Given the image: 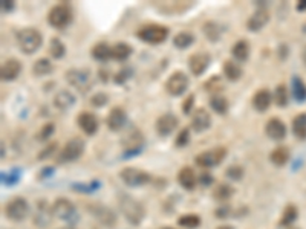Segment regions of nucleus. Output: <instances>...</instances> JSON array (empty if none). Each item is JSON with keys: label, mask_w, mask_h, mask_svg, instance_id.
<instances>
[{"label": "nucleus", "mask_w": 306, "mask_h": 229, "mask_svg": "<svg viewBox=\"0 0 306 229\" xmlns=\"http://www.w3.org/2000/svg\"><path fill=\"white\" fill-rule=\"evenodd\" d=\"M118 205H120V210H121L123 215L126 217V220H127L130 225L138 226L144 220V215H145L144 206L136 199H133L132 196L121 194Z\"/></svg>", "instance_id": "nucleus-1"}, {"label": "nucleus", "mask_w": 306, "mask_h": 229, "mask_svg": "<svg viewBox=\"0 0 306 229\" xmlns=\"http://www.w3.org/2000/svg\"><path fill=\"white\" fill-rule=\"evenodd\" d=\"M17 43L23 54L29 55L40 49L41 43H43V37H41L40 31H37L36 28H23L17 34Z\"/></svg>", "instance_id": "nucleus-2"}, {"label": "nucleus", "mask_w": 306, "mask_h": 229, "mask_svg": "<svg viewBox=\"0 0 306 229\" xmlns=\"http://www.w3.org/2000/svg\"><path fill=\"white\" fill-rule=\"evenodd\" d=\"M136 37L149 45H161L168 37V28L162 25H145L136 31Z\"/></svg>", "instance_id": "nucleus-3"}, {"label": "nucleus", "mask_w": 306, "mask_h": 229, "mask_svg": "<svg viewBox=\"0 0 306 229\" xmlns=\"http://www.w3.org/2000/svg\"><path fill=\"white\" fill-rule=\"evenodd\" d=\"M52 214L58 220H63L69 225H75L78 220V213L75 210V206H73L71 200L65 199V197H60V199L54 202V205H52Z\"/></svg>", "instance_id": "nucleus-4"}, {"label": "nucleus", "mask_w": 306, "mask_h": 229, "mask_svg": "<svg viewBox=\"0 0 306 229\" xmlns=\"http://www.w3.org/2000/svg\"><path fill=\"white\" fill-rule=\"evenodd\" d=\"M72 8L68 3H58L54 8H51L48 14V22L52 28L63 29L72 22Z\"/></svg>", "instance_id": "nucleus-5"}, {"label": "nucleus", "mask_w": 306, "mask_h": 229, "mask_svg": "<svg viewBox=\"0 0 306 229\" xmlns=\"http://www.w3.org/2000/svg\"><path fill=\"white\" fill-rule=\"evenodd\" d=\"M66 81L78 92L86 93L92 87V74L88 69H69L65 74Z\"/></svg>", "instance_id": "nucleus-6"}, {"label": "nucleus", "mask_w": 306, "mask_h": 229, "mask_svg": "<svg viewBox=\"0 0 306 229\" xmlns=\"http://www.w3.org/2000/svg\"><path fill=\"white\" fill-rule=\"evenodd\" d=\"M31 208L26 199L23 197H14L5 205V215L11 222H23L25 218L29 215Z\"/></svg>", "instance_id": "nucleus-7"}, {"label": "nucleus", "mask_w": 306, "mask_h": 229, "mask_svg": "<svg viewBox=\"0 0 306 229\" xmlns=\"http://www.w3.org/2000/svg\"><path fill=\"white\" fill-rule=\"evenodd\" d=\"M84 147L86 144L81 138H72L71 141L66 142L65 147L61 148L60 154H58V162L60 164H66V162H73L78 158H81V154L84 153Z\"/></svg>", "instance_id": "nucleus-8"}, {"label": "nucleus", "mask_w": 306, "mask_h": 229, "mask_svg": "<svg viewBox=\"0 0 306 229\" xmlns=\"http://www.w3.org/2000/svg\"><path fill=\"white\" fill-rule=\"evenodd\" d=\"M120 178L123 182L129 186H144L152 180V176L140 168H135V166H127V168H123L120 173Z\"/></svg>", "instance_id": "nucleus-9"}, {"label": "nucleus", "mask_w": 306, "mask_h": 229, "mask_svg": "<svg viewBox=\"0 0 306 229\" xmlns=\"http://www.w3.org/2000/svg\"><path fill=\"white\" fill-rule=\"evenodd\" d=\"M188 75L182 70L173 72V74L168 77V80L165 81V90L168 95L172 97H181L182 93L188 89Z\"/></svg>", "instance_id": "nucleus-10"}, {"label": "nucleus", "mask_w": 306, "mask_h": 229, "mask_svg": "<svg viewBox=\"0 0 306 229\" xmlns=\"http://www.w3.org/2000/svg\"><path fill=\"white\" fill-rule=\"evenodd\" d=\"M227 148L225 147H216L212 150H207L196 156V164L200 168H213L225 159Z\"/></svg>", "instance_id": "nucleus-11"}, {"label": "nucleus", "mask_w": 306, "mask_h": 229, "mask_svg": "<svg viewBox=\"0 0 306 229\" xmlns=\"http://www.w3.org/2000/svg\"><path fill=\"white\" fill-rule=\"evenodd\" d=\"M88 208H89V213L93 214V217L97 218L101 225L108 228H113L117 225V214H115L110 208L104 206L101 203H92V205H88Z\"/></svg>", "instance_id": "nucleus-12"}, {"label": "nucleus", "mask_w": 306, "mask_h": 229, "mask_svg": "<svg viewBox=\"0 0 306 229\" xmlns=\"http://www.w3.org/2000/svg\"><path fill=\"white\" fill-rule=\"evenodd\" d=\"M210 63H212V57H210L208 52H195V54L188 58L190 72H192L195 77L202 75L208 69Z\"/></svg>", "instance_id": "nucleus-13"}, {"label": "nucleus", "mask_w": 306, "mask_h": 229, "mask_svg": "<svg viewBox=\"0 0 306 229\" xmlns=\"http://www.w3.org/2000/svg\"><path fill=\"white\" fill-rule=\"evenodd\" d=\"M178 124H179V119H178L176 114L168 112V113L161 114V116L156 119L155 129H156V133L160 134V136L165 138V136H168V134H172L175 131V129L178 127Z\"/></svg>", "instance_id": "nucleus-14"}, {"label": "nucleus", "mask_w": 306, "mask_h": 229, "mask_svg": "<svg viewBox=\"0 0 306 229\" xmlns=\"http://www.w3.org/2000/svg\"><path fill=\"white\" fill-rule=\"evenodd\" d=\"M54 214H52V206L46 200H38L37 202V210L34 214V225L37 228H48L51 225V220Z\"/></svg>", "instance_id": "nucleus-15"}, {"label": "nucleus", "mask_w": 306, "mask_h": 229, "mask_svg": "<svg viewBox=\"0 0 306 229\" xmlns=\"http://www.w3.org/2000/svg\"><path fill=\"white\" fill-rule=\"evenodd\" d=\"M108 129L112 131H120L126 127V124H127V113L124 112V109L121 107H113L109 114H108Z\"/></svg>", "instance_id": "nucleus-16"}, {"label": "nucleus", "mask_w": 306, "mask_h": 229, "mask_svg": "<svg viewBox=\"0 0 306 229\" xmlns=\"http://www.w3.org/2000/svg\"><path fill=\"white\" fill-rule=\"evenodd\" d=\"M22 61L17 58H8L5 63L2 65V70H0V75H2L3 81H14L18 78V75L22 74Z\"/></svg>", "instance_id": "nucleus-17"}, {"label": "nucleus", "mask_w": 306, "mask_h": 229, "mask_svg": "<svg viewBox=\"0 0 306 229\" xmlns=\"http://www.w3.org/2000/svg\"><path fill=\"white\" fill-rule=\"evenodd\" d=\"M270 22V14L267 8H257L254 14L247 20V29L251 33H257L262 28H265Z\"/></svg>", "instance_id": "nucleus-18"}, {"label": "nucleus", "mask_w": 306, "mask_h": 229, "mask_svg": "<svg viewBox=\"0 0 306 229\" xmlns=\"http://www.w3.org/2000/svg\"><path fill=\"white\" fill-rule=\"evenodd\" d=\"M265 133L272 141H282L287 136V126L280 118H271L265 126Z\"/></svg>", "instance_id": "nucleus-19"}, {"label": "nucleus", "mask_w": 306, "mask_h": 229, "mask_svg": "<svg viewBox=\"0 0 306 229\" xmlns=\"http://www.w3.org/2000/svg\"><path fill=\"white\" fill-rule=\"evenodd\" d=\"M212 126V116L205 109H198L193 112L192 116V129L196 133H202Z\"/></svg>", "instance_id": "nucleus-20"}, {"label": "nucleus", "mask_w": 306, "mask_h": 229, "mask_svg": "<svg viewBox=\"0 0 306 229\" xmlns=\"http://www.w3.org/2000/svg\"><path fill=\"white\" fill-rule=\"evenodd\" d=\"M77 122H78V127L86 133V134H95L98 130V119L97 116H95L93 113L90 112H83L78 114V118H77Z\"/></svg>", "instance_id": "nucleus-21"}, {"label": "nucleus", "mask_w": 306, "mask_h": 229, "mask_svg": "<svg viewBox=\"0 0 306 229\" xmlns=\"http://www.w3.org/2000/svg\"><path fill=\"white\" fill-rule=\"evenodd\" d=\"M271 102H272V95H271V92L265 87L259 89L254 93V97H252V107H254L257 112L268 110L270 106H271Z\"/></svg>", "instance_id": "nucleus-22"}, {"label": "nucleus", "mask_w": 306, "mask_h": 229, "mask_svg": "<svg viewBox=\"0 0 306 229\" xmlns=\"http://www.w3.org/2000/svg\"><path fill=\"white\" fill-rule=\"evenodd\" d=\"M178 182L184 190L192 191V190H195L198 179H196L195 171L190 168V166H184V168H181V171L178 173Z\"/></svg>", "instance_id": "nucleus-23"}, {"label": "nucleus", "mask_w": 306, "mask_h": 229, "mask_svg": "<svg viewBox=\"0 0 306 229\" xmlns=\"http://www.w3.org/2000/svg\"><path fill=\"white\" fill-rule=\"evenodd\" d=\"M73 104H75V97L69 90H60L54 97V106L61 112L69 110Z\"/></svg>", "instance_id": "nucleus-24"}, {"label": "nucleus", "mask_w": 306, "mask_h": 229, "mask_svg": "<svg viewBox=\"0 0 306 229\" xmlns=\"http://www.w3.org/2000/svg\"><path fill=\"white\" fill-rule=\"evenodd\" d=\"M222 70H224L225 78L230 80V81H237V80H240V78H242V74H244V70H242V67L236 63V61H233V60H227V61H224Z\"/></svg>", "instance_id": "nucleus-25"}, {"label": "nucleus", "mask_w": 306, "mask_h": 229, "mask_svg": "<svg viewBox=\"0 0 306 229\" xmlns=\"http://www.w3.org/2000/svg\"><path fill=\"white\" fill-rule=\"evenodd\" d=\"M231 54H233L234 60L239 63H244L250 57V45L247 40H239L234 43L233 49H231Z\"/></svg>", "instance_id": "nucleus-26"}, {"label": "nucleus", "mask_w": 306, "mask_h": 229, "mask_svg": "<svg viewBox=\"0 0 306 229\" xmlns=\"http://www.w3.org/2000/svg\"><path fill=\"white\" fill-rule=\"evenodd\" d=\"M90 54L97 61H108L109 58H112V48L106 41H100V43H97L92 48Z\"/></svg>", "instance_id": "nucleus-27"}, {"label": "nucleus", "mask_w": 306, "mask_h": 229, "mask_svg": "<svg viewBox=\"0 0 306 229\" xmlns=\"http://www.w3.org/2000/svg\"><path fill=\"white\" fill-rule=\"evenodd\" d=\"M270 159L274 165L277 166H283L285 164H288L289 161V150L288 147H285V145H280V147L274 148L270 154Z\"/></svg>", "instance_id": "nucleus-28"}, {"label": "nucleus", "mask_w": 306, "mask_h": 229, "mask_svg": "<svg viewBox=\"0 0 306 229\" xmlns=\"http://www.w3.org/2000/svg\"><path fill=\"white\" fill-rule=\"evenodd\" d=\"M233 194H234V188L230 183H217L213 190V199L219 202H225L231 199Z\"/></svg>", "instance_id": "nucleus-29"}, {"label": "nucleus", "mask_w": 306, "mask_h": 229, "mask_svg": "<svg viewBox=\"0 0 306 229\" xmlns=\"http://www.w3.org/2000/svg\"><path fill=\"white\" fill-rule=\"evenodd\" d=\"M292 133H294V136L297 139H300V141L306 139V113H300L294 118Z\"/></svg>", "instance_id": "nucleus-30"}, {"label": "nucleus", "mask_w": 306, "mask_h": 229, "mask_svg": "<svg viewBox=\"0 0 306 229\" xmlns=\"http://www.w3.org/2000/svg\"><path fill=\"white\" fill-rule=\"evenodd\" d=\"M52 70H54V65H52L51 60H48V58H38L34 63V67H33V72H34L36 77L49 75Z\"/></svg>", "instance_id": "nucleus-31"}, {"label": "nucleus", "mask_w": 306, "mask_h": 229, "mask_svg": "<svg viewBox=\"0 0 306 229\" xmlns=\"http://www.w3.org/2000/svg\"><path fill=\"white\" fill-rule=\"evenodd\" d=\"M132 55V46L127 43H117L112 48V58L118 60V61H124L127 60Z\"/></svg>", "instance_id": "nucleus-32"}, {"label": "nucleus", "mask_w": 306, "mask_h": 229, "mask_svg": "<svg viewBox=\"0 0 306 229\" xmlns=\"http://www.w3.org/2000/svg\"><path fill=\"white\" fill-rule=\"evenodd\" d=\"M202 31H204V35L210 41H219L220 35H222V28L216 22H205V25L202 26Z\"/></svg>", "instance_id": "nucleus-33"}, {"label": "nucleus", "mask_w": 306, "mask_h": 229, "mask_svg": "<svg viewBox=\"0 0 306 229\" xmlns=\"http://www.w3.org/2000/svg\"><path fill=\"white\" fill-rule=\"evenodd\" d=\"M195 41V35L192 33H187V31H182V33H179L175 35L173 38V45L178 48V49H187L193 45Z\"/></svg>", "instance_id": "nucleus-34"}, {"label": "nucleus", "mask_w": 306, "mask_h": 229, "mask_svg": "<svg viewBox=\"0 0 306 229\" xmlns=\"http://www.w3.org/2000/svg\"><path fill=\"white\" fill-rule=\"evenodd\" d=\"M292 95L297 102H305L306 101V84L302 78L294 77L292 78Z\"/></svg>", "instance_id": "nucleus-35"}, {"label": "nucleus", "mask_w": 306, "mask_h": 229, "mask_svg": "<svg viewBox=\"0 0 306 229\" xmlns=\"http://www.w3.org/2000/svg\"><path fill=\"white\" fill-rule=\"evenodd\" d=\"M205 90L208 93H212V95H219V92H222L224 90V80L220 78L219 75H215L212 78H208L205 81V84H204Z\"/></svg>", "instance_id": "nucleus-36"}, {"label": "nucleus", "mask_w": 306, "mask_h": 229, "mask_svg": "<svg viewBox=\"0 0 306 229\" xmlns=\"http://www.w3.org/2000/svg\"><path fill=\"white\" fill-rule=\"evenodd\" d=\"M210 107L217 114H225L228 112V99L222 95H215L210 98Z\"/></svg>", "instance_id": "nucleus-37"}, {"label": "nucleus", "mask_w": 306, "mask_h": 229, "mask_svg": "<svg viewBox=\"0 0 306 229\" xmlns=\"http://www.w3.org/2000/svg\"><path fill=\"white\" fill-rule=\"evenodd\" d=\"M49 54L52 55V58H55V60H60L65 57L66 54V46L63 45V41L57 37H54L51 40V43H49Z\"/></svg>", "instance_id": "nucleus-38"}, {"label": "nucleus", "mask_w": 306, "mask_h": 229, "mask_svg": "<svg viewBox=\"0 0 306 229\" xmlns=\"http://www.w3.org/2000/svg\"><path fill=\"white\" fill-rule=\"evenodd\" d=\"M272 101L277 104L279 107H285L288 106V89L285 84H279L274 90V95H272Z\"/></svg>", "instance_id": "nucleus-39"}, {"label": "nucleus", "mask_w": 306, "mask_h": 229, "mask_svg": "<svg viewBox=\"0 0 306 229\" xmlns=\"http://www.w3.org/2000/svg\"><path fill=\"white\" fill-rule=\"evenodd\" d=\"M295 218H297V208H295L294 205H288L283 210V214L280 217V226L291 225L292 222H295Z\"/></svg>", "instance_id": "nucleus-40"}, {"label": "nucleus", "mask_w": 306, "mask_h": 229, "mask_svg": "<svg viewBox=\"0 0 306 229\" xmlns=\"http://www.w3.org/2000/svg\"><path fill=\"white\" fill-rule=\"evenodd\" d=\"M178 223L184 226V228H188V229H195L200 225V217L196 215V214H184L179 217Z\"/></svg>", "instance_id": "nucleus-41"}, {"label": "nucleus", "mask_w": 306, "mask_h": 229, "mask_svg": "<svg viewBox=\"0 0 306 229\" xmlns=\"http://www.w3.org/2000/svg\"><path fill=\"white\" fill-rule=\"evenodd\" d=\"M225 174H227V178L231 179V180H240L242 176H244V168L239 166V165H231L227 168Z\"/></svg>", "instance_id": "nucleus-42"}, {"label": "nucleus", "mask_w": 306, "mask_h": 229, "mask_svg": "<svg viewBox=\"0 0 306 229\" xmlns=\"http://www.w3.org/2000/svg\"><path fill=\"white\" fill-rule=\"evenodd\" d=\"M54 131H55V126L52 122H46V124H43V127H41V130L38 131V139L40 141H46V139H49L52 134H54Z\"/></svg>", "instance_id": "nucleus-43"}, {"label": "nucleus", "mask_w": 306, "mask_h": 229, "mask_svg": "<svg viewBox=\"0 0 306 229\" xmlns=\"http://www.w3.org/2000/svg\"><path fill=\"white\" fill-rule=\"evenodd\" d=\"M188 142H190V129L185 127V129H182L181 131H179L178 138L175 141V145L178 148H182V147H185Z\"/></svg>", "instance_id": "nucleus-44"}, {"label": "nucleus", "mask_w": 306, "mask_h": 229, "mask_svg": "<svg viewBox=\"0 0 306 229\" xmlns=\"http://www.w3.org/2000/svg\"><path fill=\"white\" fill-rule=\"evenodd\" d=\"M108 101H109V97L104 92L95 93V95L90 98V104H92L93 107H103V106H106Z\"/></svg>", "instance_id": "nucleus-45"}, {"label": "nucleus", "mask_w": 306, "mask_h": 229, "mask_svg": "<svg viewBox=\"0 0 306 229\" xmlns=\"http://www.w3.org/2000/svg\"><path fill=\"white\" fill-rule=\"evenodd\" d=\"M130 74H132V70H130V69H127V67L121 69V70L118 72V74L115 75V82H117V84H124V82L130 78Z\"/></svg>", "instance_id": "nucleus-46"}, {"label": "nucleus", "mask_w": 306, "mask_h": 229, "mask_svg": "<svg viewBox=\"0 0 306 229\" xmlns=\"http://www.w3.org/2000/svg\"><path fill=\"white\" fill-rule=\"evenodd\" d=\"M57 147H58V144H57V142H51L45 150H41V151L38 153V161L49 158V156H51L52 153H55Z\"/></svg>", "instance_id": "nucleus-47"}, {"label": "nucleus", "mask_w": 306, "mask_h": 229, "mask_svg": "<svg viewBox=\"0 0 306 229\" xmlns=\"http://www.w3.org/2000/svg\"><path fill=\"white\" fill-rule=\"evenodd\" d=\"M2 180L6 186H13L17 180H18V174L16 171H11V173H3L2 176Z\"/></svg>", "instance_id": "nucleus-48"}, {"label": "nucleus", "mask_w": 306, "mask_h": 229, "mask_svg": "<svg viewBox=\"0 0 306 229\" xmlns=\"http://www.w3.org/2000/svg\"><path fill=\"white\" fill-rule=\"evenodd\" d=\"M193 104H195V95L193 93H190V97H187L182 102V112L185 114H190V112H192V109H193Z\"/></svg>", "instance_id": "nucleus-49"}, {"label": "nucleus", "mask_w": 306, "mask_h": 229, "mask_svg": "<svg viewBox=\"0 0 306 229\" xmlns=\"http://www.w3.org/2000/svg\"><path fill=\"white\" fill-rule=\"evenodd\" d=\"M199 182H200V185H204V186H210V185L213 183V178H212V174L207 173V171L200 173V176H199Z\"/></svg>", "instance_id": "nucleus-50"}, {"label": "nucleus", "mask_w": 306, "mask_h": 229, "mask_svg": "<svg viewBox=\"0 0 306 229\" xmlns=\"http://www.w3.org/2000/svg\"><path fill=\"white\" fill-rule=\"evenodd\" d=\"M231 214V208L230 206H220L217 208V210L215 211V215L219 217V218H225Z\"/></svg>", "instance_id": "nucleus-51"}, {"label": "nucleus", "mask_w": 306, "mask_h": 229, "mask_svg": "<svg viewBox=\"0 0 306 229\" xmlns=\"http://www.w3.org/2000/svg\"><path fill=\"white\" fill-rule=\"evenodd\" d=\"M14 8H16V3L13 2V0H3L2 2V13L3 14L14 11Z\"/></svg>", "instance_id": "nucleus-52"}, {"label": "nucleus", "mask_w": 306, "mask_h": 229, "mask_svg": "<svg viewBox=\"0 0 306 229\" xmlns=\"http://www.w3.org/2000/svg\"><path fill=\"white\" fill-rule=\"evenodd\" d=\"M51 171H54V168H52V166H46L45 170H41L40 178H46V176H51V174H52Z\"/></svg>", "instance_id": "nucleus-53"}, {"label": "nucleus", "mask_w": 306, "mask_h": 229, "mask_svg": "<svg viewBox=\"0 0 306 229\" xmlns=\"http://www.w3.org/2000/svg\"><path fill=\"white\" fill-rule=\"evenodd\" d=\"M295 8H297V11H306V0H303V2H299Z\"/></svg>", "instance_id": "nucleus-54"}, {"label": "nucleus", "mask_w": 306, "mask_h": 229, "mask_svg": "<svg viewBox=\"0 0 306 229\" xmlns=\"http://www.w3.org/2000/svg\"><path fill=\"white\" fill-rule=\"evenodd\" d=\"M100 80L106 82L108 81V72L106 70H100Z\"/></svg>", "instance_id": "nucleus-55"}, {"label": "nucleus", "mask_w": 306, "mask_h": 229, "mask_svg": "<svg viewBox=\"0 0 306 229\" xmlns=\"http://www.w3.org/2000/svg\"><path fill=\"white\" fill-rule=\"evenodd\" d=\"M302 60H303V65L306 66V46L303 48V52H302Z\"/></svg>", "instance_id": "nucleus-56"}, {"label": "nucleus", "mask_w": 306, "mask_h": 229, "mask_svg": "<svg viewBox=\"0 0 306 229\" xmlns=\"http://www.w3.org/2000/svg\"><path fill=\"white\" fill-rule=\"evenodd\" d=\"M216 229H234L231 225H222V226H219V228H216Z\"/></svg>", "instance_id": "nucleus-57"}, {"label": "nucleus", "mask_w": 306, "mask_h": 229, "mask_svg": "<svg viewBox=\"0 0 306 229\" xmlns=\"http://www.w3.org/2000/svg\"><path fill=\"white\" fill-rule=\"evenodd\" d=\"M162 229H173V228H162Z\"/></svg>", "instance_id": "nucleus-58"}, {"label": "nucleus", "mask_w": 306, "mask_h": 229, "mask_svg": "<svg viewBox=\"0 0 306 229\" xmlns=\"http://www.w3.org/2000/svg\"><path fill=\"white\" fill-rule=\"evenodd\" d=\"M291 229H297V228H291Z\"/></svg>", "instance_id": "nucleus-59"}, {"label": "nucleus", "mask_w": 306, "mask_h": 229, "mask_svg": "<svg viewBox=\"0 0 306 229\" xmlns=\"http://www.w3.org/2000/svg\"><path fill=\"white\" fill-rule=\"evenodd\" d=\"M66 229H72V228H66Z\"/></svg>", "instance_id": "nucleus-60"}]
</instances>
